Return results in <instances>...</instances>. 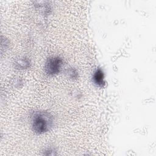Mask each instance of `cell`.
Returning a JSON list of instances; mask_svg holds the SVG:
<instances>
[{
	"mask_svg": "<svg viewBox=\"0 0 156 156\" xmlns=\"http://www.w3.org/2000/svg\"><path fill=\"white\" fill-rule=\"evenodd\" d=\"M63 65V59L58 56H51L47 58L44 64V72L48 76L58 74Z\"/></svg>",
	"mask_w": 156,
	"mask_h": 156,
	"instance_id": "obj_2",
	"label": "cell"
},
{
	"mask_svg": "<svg viewBox=\"0 0 156 156\" xmlns=\"http://www.w3.org/2000/svg\"><path fill=\"white\" fill-rule=\"evenodd\" d=\"M54 126V117L49 112L36 111L31 117V127L37 135H41L49 132Z\"/></svg>",
	"mask_w": 156,
	"mask_h": 156,
	"instance_id": "obj_1",
	"label": "cell"
},
{
	"mask_svg": "<svg viewBox=\"0 0 156 156\" xmlns=\"http://www.w3.org/2000/svg\"><path fill=\"white\" fill-rule=\"evenodd\" d=\"M66 74L68 77L71 79H77L79 77V74L77 71L74 68H70L66 69Z\"/></svg>",
	"mask_w": 156,
	"mask_h": 156,
	"instance_id": "obj_5",
	"label": "cell"
},
{
	"mask_svg": "<svg viewBox=\"0 0 156 156\" xmlns=\"http://www.w3.org/2000/svg\"><path fill=\"white\" fill-rule=\"evenodd\" d=\"M104 77L105 76L103 70L101 68H98L94 71L93 74L92 81L94 84L96 85V86L100 88H103L105 85Z\"/></svg>",
	"mask_w": 156,
	"mask_h": 156,
	"instance_id": "obj_3",
	"label": "cell"
},
{
	"mask_svg": "<svg viewBox=\"0 0 156 156\" xmlns=\"http://www.w3.org/2000/svg\"><path fill=\"white\" fill-rule=\"evenodd\" d=\"M30 61L28 58L21 57L18 58L15 62V67L17 69L24 70L30 67Z\"/></svg>",
	"mask_w": 156,
	"mask_h": 156,
	"instance_id": "obj_4",
	"label": "cell"
}]
</instances>
